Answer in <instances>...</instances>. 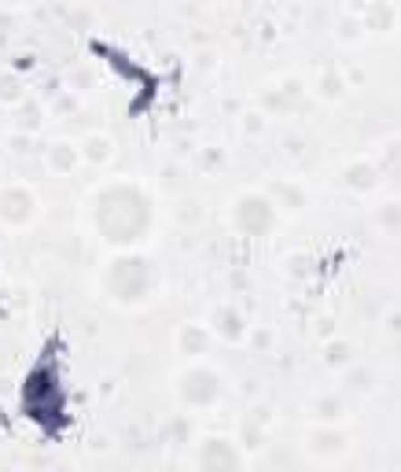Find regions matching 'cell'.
<instances>
[{"mask_svg":"<svg viewBox=\"0 0 401 472\" xmlns=\"http://www.w3.org/2000/svg\"><path fill=\"white\" fill-rule=\"evenodd\" d=\"M303 152V137H287L283 141V155H298Z\"/></svg>","mask_w":401,"mask_h":472,"instance_id":"e575fe53","label":"cell"},{"mask_svg":"<svg viewBox=\"0 0 401 472\" xmlns=\"http://www.w3.org/2000/svg\"><path fill=\"white\" fill-rule=\"evenodd\" d=\"M240 130H243L247 141H258V137H265V130H269V115H262V111H243Z\"/></svg>","mask_w":401,"mask_h":472,"instance_id":"f546056e","label":"cell"},{"mask_svg":"<svg viewBox=\"0 0 401 472\" xmlns=\"http://www.w3.org/2000/svg\"><path fill=\"white\" fill-rule=\"evenodd\" d=\"M41 126H45V108H41V100H23V104H15V115H12V130H23V133H41Z\"/></svg>","mask_w":401,"mask_h":472,"instance_id":"d6986e66","label":"cell"},{"mask_svg":"<svg viewBox=\"0 0 401 472\" xmlns=\"http://www.w3.org/2000/svg\"><path fill=\"white\" fill-rule=\"evenodd\" d=\"M195 5H218V0H195Z\"/></svg>","mask_w":401,"mask_h":472,"instance_id":"ab89813d","label":"cell"},{"mask_svg":"<svg viewBox=\"0 0 401 472\" xmlns=\"http://www.w3.org/2000/svg\"><path fill=\"white\" fill-rule=\"evenodd\" d=\"M41 215V200L30 184L23 181H8L0 184V226L5 229H26L34 226Z\"/></svg>","mask_w":401,"mask_h":472,"instance_id":"5b68a950","label":"cell"},{"mask_svg":"<svg viewBox=\"0 0 401 472\" xmlns=\"http://www.w3.org/2000/svg\"><path fill=\"white\" fill-rule=\"evenodd\" d=\"M5 148H8V155H12V159H30V155L37 152V141H34V133L12 130V133L5 137Z\"/></svg>","mask_w":401,"mask_h":472,"instance_id":"83f0119b","label":"cell"},{"mask_svg":"<svg viewBox=\"0 0 401 472\" xmlns=\"http://www.w3.org/2000/svg\"><path fill=\"white\" fill-rule=\"evenodd\" d=\"M372 218H375V229H383L386 236H394L397 226H401V204H397V196H386V200L372 211Z\"/></svg>","mask_w":401,"mask_h":472,"instance_id":"cb8c5ba5","label":"cell"},{"mask_svg":"<svg viewBox=\"0 0 401 472\" xmlns=\"http://www.w3.org/2000/svg\"><path fill=\"white\" fill-rule=\"evenodd\" d=\"M350 372H346V392H354V395H368L372 388H375V372L368 369V365H346Z\"/></svg>","mask_w":401,"mask_h":472,"instance_id":"4316f807","label":"cell"},{"mask_svg":"<svg viewBox=\"0 0 401 472\" xmlns=\"http://www.w3.org/2000/svg\"><path fill=\"white\" fill-rule=\"evenodd\" d=\"M211 332L218 336V340H225V343H243L247 336H251V321H247V314L236 307V303H218L214 310H211Z\"/></svg>","mask_w":401,"mask_h":472,"instance_id":"8fae6325","label":"cell"},{"mask_svg":"<svg viewBox=\"0 0 401 472\" xmlns=\"http://www.w3.org/2000/svg\"><path fill=\"white\" fill-rule=\"evenodd\" d=\"M265 196L276 204V211L283 215H303L310 207V188L303 181H294V177H272L265 184Z\"/></svg>","mask_w":401,"mask_h":472,"instance_id":"30bf717a","label":"cell"},{"mask_svg":"<svg viewBox=\"0 0 401 472\" xmlns=\"http://www.w3.org/2000/svg\"><path fill=\"white\" fill-rule=\"evenodd\" d=\"M81 148V163H88V166H111V159L118 155V144H115V137L111 133H104V130H96V133H85V141L77 144Z\"/></svg>","mask_w":401,"mask_h":472,"instance_id":"5bb4252c","label":"cell"},{"mask_svg":"<svg viewBox=\"0 0 401 472\" xmlns=\"http://www.w3.org/2000/svg\"><path fill=\"white\" fill-rule=\"evenodd\" d=\"M265 425H269V406H254L240 425V443L247 450H262L265 446Z\"/></svg>","mask_w":401,"mask_h":472,"instance_id":"e0dca14e","label":"cell"},{"mask_svg":"<svg viewBox=\"0 0 401 472\" xmlns=\"http://www.w3.org/2000/svg\"><path fill=\"white\" fill-rule=\"evenodd\" d=\"M211 343H214V332H211V325H203V321H184V325L177 329V354L188 358V362L207 358V354H211Z\"/></svg>","mask_w":401,"mask_h":472,"instance_id":"7c38bea8","label":"cell"},{"mask_svg":"<svg viewBox=\"0 0 401 472\" xmlns=\"http://www.w3.org/2000/svg\"><path fill=\"white\" fill-rule=\"evenodd\" d=\"M162 292V269L140 247L115 251L99 269V296L118 310H140Z\"/></svg>","mask_w":401,"mask_h":472,"instance_id":"7a4b0ae2","label":"cell"},{"mask_svg":"<svg viewBox=\"0 0 401 472\" xmlns=\"http://www.w3.org/2000/svg\"><path fill=\"white\" fill-rule=\"evenodd\" d=\"M383 321H386V336H390V340H394V336H397V321H401V314H397V307H390V310H386V318H383Z\"/></svg>","mask_w":401,"mask_h":472,"instance_id":"836d02e7","label":"cell"},{"mask_svg":"<svg viewBox=\"0 0 401 472\" xmlns=\"http://www.w3.org/2000/svg\"><path fill=\"white\" fill-rule=\"evenodd\" d=\"M195 439V425H191V417L188 414H177V417H170L166 421V428H162V443H170V446H188Z\"/></svg>","mask_w":401,"mask_h":472,"instance_id":"7402d4cb","label":"cell"},{"mask_svg":"<svg viewBox=\"0 0 401 472\" xmlns=\"http://www.w3.org/2000/svg\"><path fill=\"white\" fill-rule=\"evenodd\" d=\"M56 111H59V115L77 111V97H74V92H63V97H56Z\"/></svg>","mask_w":401,"mask_h":472,"instance_id":"1f68e13d","label":"cell"},{"mask_svg":"<svg viewBox=\"0 0 401 472\" xmlns=\"http://www.w3.org/2000/svg\"><path fill=\"white\" fill-rule=\"evenodd\" d=\"M346 417V399L343 395H317L314 399V421L317 425H339Z\"/></svg>","mask_w":401,"mask_h":472,"instance_id":"ffe728a7","label":"cell"},{"mask_svg":"<svg viewBox=\"0 0 401 472\" xmlns=\"http://www.w3.org/2000/svg\"><path fill=\"white\" fill-rule=\"evenodd\" d=\"M15 30V12L12 8H0V37Z\"/></svg>","mask_w":401,"mask_h":472,"instance_id":"d6a6232c","label":"cell"},{"mask_svg":"<svg viewBox=\"0 0 401 472\" xmlns=\"http://www.w3.org/2000/svg\"><path fill=\"white\" fill-rule=\"evenodd\" d=\"M26 100V85L15 70H0V108H15Z\"/></svg>","mask_w":401,"mask_h":472,"instance_id":"603a6c76","label":"cell"},{"mask_svg":"<svg viewBox=\"0 0 401 472\" xmlns=\"http://www.w3.org/2000/svg\"><path fill=\"white\" fill-rule=\"evenodd\" d=\"M314 255L310 251H294V255H287L283 258V273L291 277V280H306V277H314Z\"/></svg>","mask_w":401,"mask_h":472,"instance_id":"484cf974","label":"cell"},{"mask_svg":"<svg viewBox=\"0 0 401 472\" xmlns=\"http://www.w3.org/2000/svg\"><path fill=\"white\" fill-rule=\"evenodd\" d=\"M291 461H294V457H291V454H283V450H276L272 457H265V465H291Z\"/></svg>","mask_w":401,"mask_h":472,"instance_id":"d590c367","label":"cell"},{"mask_svg":"<svg viewBox=\"0 0 401 472\" xmlns=\"http://www.w3.org/2000/svg\"><path fill=\"white\" fill-rule=\"evenodd\" d=\"M45 166H48L52 173L67 177V173H74V170L81 166V148H77L74 141H67V137H56V141L45 148Z\"/></svg>","mask_w":401,"mask_h":472,"instance_id":"9a60e30c","label":"cell"},{"mask_svg":"<svg viewBox=\"0 0 401 472\" xmlns=\"http://www.w3.org/2000/svg\"><path fill=\"white\" fill-rule=\"evenodd\" d=\"M269 340H272L269 332H254V343H258V347H269Z\"/></svg>","mask_w":401,"mask_h":472,"instance_id":"f35d334b","label":"cell"},{"mask_svg":"<svg viewBox=\"0 0 401 472\" xmlns=\"http://www.w3.org/2000/svg\"><path fill=\"white\" fill-rule=\"evenodd\" d=\"M321 358H324L328 369H346V365L357 362V343L346 340V336H328L324 347H321Z\"/></svg>","mask_w":401,"mask_h":472,"instance_id":"2e32d148","label":"cell"},{"mask_svg":"<svg viewBox=\"0 0 401 472\" xmlns=\"http://www.w3.org/2000/svg\"><path fill=\"white\" fill-rule=\"evenodd\" d=\"M350 450V435L339 425H314L306 435V454L317 461H335Z\"/></svg>","mask_w":401,"mask_h":472,"instance_id":"9c48e42d","label":"cell"},{"mask_svg":"<svg viewBox=\"0 0 401 472\" xmlns=\"http://www.w3.org/2000/svg\"><path fill=\"white\" fill-rule=\"evenodd\" d=\"M191 461H195V468H207V472H236V468L247 465L240 443L229 439V435H203V439H195Z\"/></svg>","mask_w":401,"mask_h":472,"instance_id":"8992f818","label":"cell"},{"mask_svg":"<svg viewBox=\"0 0 401 472\" xmlns=\"http://www.w3.org/2000/svg\"><path fill=\"white\" fill-rule=\"evenodd\" d=\"M343 78H346V85H365V81H368V70L357 67V63H350V67L343 70Z\"/></svg>","mask_w":401,"mask_h":472,"instance_id":"4dcf8cb0","label":"cell"},{"mask_svg":"<svg viewBox=\"0 0 401 472\" xmlns=\"http://www.w3.org/2000/svg\"><path fill=\"white\" fill-rule=\"evenodd\" d=\"M85 222L99 244H108L111 251L140 247L151 240L159 211L155 196L148 193V184L137 177H111L104 184H96L85 200Z\"/></svg>","mask_w":401,"mask_h":472,"instance_id":"6da1fadb","label":"cell"},{"mask_svg":"<svg viewBox=\"0 0 401 472\" xmlns=\"http://www.w3.org/2000/svg\"><path fill=\"white\" fill-rule=\"evenodd\" d=\"M365 37V26H361V19L357 16H343L339 23H335V41H343V45H357Z\"/></svg>","mask_w":401,"mask_h":472,"instance_id":"f1b7e54d","label":"cell"},{"mask_svg":"<svg viewBox=\"0 0 401 472\" xmlns=\"http://www.w3.org/2000/svg\"><path fill=\"white\" fill-rule=\"evenodd\" d=\"M229 226L243 240H262V236H269L280 226V211L265 196V188H247V193H240L229 204Z\"/></svg>","mask_w":401,"mask_h":472,"instance_id":"3957f363","label":"cell"},{"mask_svg":"<svg viewBox=\"0 0 401 472\" xmlns=\"http://www.w3.org/2000/svg\"><path fill=\"white\" fill-rule=\"evenodd\" d=\"M346 78H343V70L339 67H324L321 74H317V97L324 100V104H339L343 97H346Z\"/></svg>","mask_w":401,"mask_h":472,"instance_id":"ac0fdd59","label":"cell"},{"mask_svg":"<svg viewBox=\"0 0 401 472\" xmlns=\"http://www.w3.org/2000/svg\"><path fill=\"white\" fill-rule=\"evenodd\" d=\"M162 184H166V188L177 184V170H173V166H162Z\"/></svg>","mask_w":401,"mask_h":472,"instance_id":"8d00e7d4","label":"cell"},{"mask_svg":"<svg viewBox=\"0 0 401 472\" xmlns=\"http://www.w3.org/2000/svg\"><path fill=\"white\" fill-rule=\"evenodd\" d=\"M173 392H177V403H180L184 410L203 414V410H214V406L225 399V381H221L218 369H211V365H203V362H191V365L180 369Z\"/></svg>","mask_w":401,"mask_h":472,"instance_id":"277c9868","label":"cell"},{"mask_svg":"<svg viewBox=\"0 0 401 472\" xmlns=\"http://www.w3.org/2000/svg\"><path fill=\"white\" fill-rule=\"evenodd\" d=\"M203 215H207V207L199 204L195 196H180V200H177V211H173L177 226H184V229H195L199 222H203Z\"/></svg>","mask_w":401,"mask_h":472,"instance_id":"d4e9b609","label":"cell"},{"mask_svg":"<svg viewBox=\"0 0 401 472\" xmlns=\"http://www.w3.org/2000/svg\"><path fill=\"white\" fill-rule=\"evenodd\" d=\"M357 19H361L365 34H394L397 8H394V0H365V12Z\"/></svg>","mask_w":401,"mask_h":472,"instance_id":"4fadbf2b","label":"cell"},{"mask_svg":"<svg viewBox=\"0 0 401 472\" xmlns=\"http://www.w3.org/2000/svg\"><path fill=\"white\" fill-rule=\"evenodd\" d=\"M195 166L203 170L207 177L221 173V170L229 166V148H221V144H203V148L195 152Z\"/></svg>","mask_w":401,"mask_h":472,"instance_id":"44dd1931","label":"cell"},{"mask_svg":"<svg viewBox=\"0 0 401 472\" xmlns=\"http://www.w3.org/2000/svg\"><path fill=\"white\" fill-rule=\"evenodd\" d=\"M26 5H34V0H0V8H12V12L15 8H26Z\"/></svg>","mask_w":401,"mask_h":472,"instance_id":"74e56055","label":"cell"},{"mask_svg":"<svg viewBox=\"0 0 401 472\" xmlns=\"http://www.w3.org/2000/svg\"><path fill=\"white\" fill-rule=\"evenodd\" d=\"M303 97H306L303 78H280V81L258 89V108H262V115H287Z\"/></svg>","mask_w":401,"mask_h":472,"instance_id":"52a82bcc","label":"cell"},{"mask_svg":"<svg viewBox=\"0 0 401 472\" xmlns=\"http://www.w3.org/2000/svg\"><path fill=\"white\" fill-rule=\"evenodd\" d=\"M339 181H343L346 193H354V196H368V193H375V188L383 184V166H379L375 159H368V155H354V159H346V163H343Z\"/></svg>","mask_w":401,"mask_h":472,"instance_id":"ba28073f","label":"cell"}]
</instances>
